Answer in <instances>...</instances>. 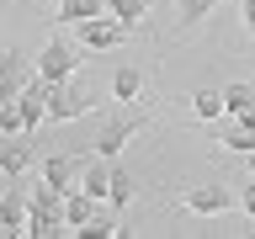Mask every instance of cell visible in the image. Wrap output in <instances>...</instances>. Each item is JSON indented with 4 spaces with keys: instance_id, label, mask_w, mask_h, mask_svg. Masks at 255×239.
I'll use <instances>...</instances> for the list:
<instances>
[{
    "instance_id": "cell-15",
    "label": "cell",
    "mask_w": 255,
    "mask_h": 239,
    "mask_svg": "<svg viewBox=\"0 0 255 239\" xmlns=\"http://www.w3.org/2000/svg\"><path fill=\"white\" fill-rule=\"evenodd\" d=\"M96 218V197H85V191H64V223H69V234H75L80 223H91Z\"/></svg>"
},
{
    "instance_id": "cell-18",
    "label": "cell",
    "mask_w": 255,
    "mask_h": 239,
    "mask_svg": "<svg viewBox=\"0 0 255 239\" xmlns=\"http://www.w3.org/2000/svg\"><path fill=\"white\" fill-rule=\"evenodd\" d=\"M128 202H133V175H128L123 165H112V191H107V207H112V213H123Z\"/></svg>"
},
{
    "instance_id": "cell-2",
    "label": "cell",
    "mask_w": 255,
    "mask_h": 239,
    "mask_svg": "<svg viewBox=\"0 0 255 239\" xmlns=\"http://www.w3.org/2000/svg\"><path fill=\"white\" fill-rule=\"evenodd\" d=\"M75 32H80L75 43L85 48V53H112V48H123V37H128V27H123V21H117V16H112V11L91 16V21H80Z\"/></svg>"
},
{
    "instance_id": "cell-11",
    "label": "cell",
    "mask_w": 255,
    "mask_h": 239,
    "mask_svg": "<svg viewBox=\"0 0 255 239\" xmlns=\"http://www.w3.org/2000/svg\"><path fill=\"white\" fill-rule=\"evenodd\" d=\"M112 165H117V159L91 154V159H85V170H80V191L96 197V202H107V191H112Z\"/></svg>"
},
{
    "instance_id": "cell-7",
    "label": "cell",
    "mask_w": 255,
    "mask_h": 239,
    "mask_svg": "<svg viewBox=\"0 0 255 239\" xmlns=\"http://www.w3.org/2000/svg\"><path fill=\"white\" fill-rule=\"evenodd\" d=\"M27 80H37V59H27L21 48H0V101H16Z\"/></svg>"
},
{
    "instance_id": "cell-17",
    "label": "cell",
    "mask_w": 255,
    "mask_h": 239,
    "mask_svg": "<svg viewBox=\"0 0 255 239\" xmlns=\"http://www.w3.org/2000/svg\"><path fill=\"white\" fill-rule=\"evenodd\" d=\"M218 96H223V117H239L255 101V85L250 80H229V85H218Z\"/></svg>"
},
{
    "instance_id": "cell-13",
    "label": "cell",
    "mask_w": 255,
    "mask_h": 239,
    "mask_svg": "<svg viewBox=\"0 0 255 239\" xmlns=\"http://www.w3.org/2000/svg\"><path fill=\"white\" fill-rule=\"evenodd\" d=\"M27 202H32V213H37V218H64V191L48 186V181L27 191ZM32 213H27V218H32Z\"/></svg>"
},
{
    "instance_id": "cell-3",
    "label": "cell",
    "mask_w": 255,
    "mask_h": 239,
    "mask_svg": "<svg viewBox=\"0 0 255 239\" xmlns=\"http://www.w3.org/2000/svg\"><path fill=\"white\" fill-rule=\"evenodd\" d=\"M96 101H91V91L80 85V80H64V85H53L48 91V122H75V117H85Z\"/></svg>"
},
{
    "instance_id": "cell-26",
    "label": "cell",
    "mask_w": 255,
    "mask_h": 239,
    "mask_svg": "<svg viewBox=\"0 0 255 239\" xmlns=\"http://www.w3.org/2000/svg\"><path fill=\"white\" fill-rule=\"evenodd\" d=\"M234 122H239V127H255V101H250V107H245V112H239Z\"/></svg>"
},
{
    "instance_id": "cell-27",
    "label": "cell",
    "mask_w": 255,
    "mask_h": 239,
    "mask_svg": "<svg viewBox=\"0 0 255 239\" xmlns=\"http://www.w3.org/2000/svg\"><path fill=\"white\" fill-rule=\"evenodd\" d=\"M245 159H250V175H255V149H250V154H245Z\"/></svg>"
},
{
    "instance_id": "cell-20",
    "label": "cell",
    "mask_w": 255,
    "mask_h": 239,
    "mask_svg": "<svg viewBox=\"0 0 255 239\" xmlns=\"http://www.w3.org/2000/svg\"><path fill=\"white\" fill-rule=\"evenodd\" d=\"M175 11H181V27H197L218 11V0H175Z\"/></svg>"
},
{
    "instance_id": "cell-16",
    "label": "cell",
    "mask_w": 255,
    "mask_h": 239,
    "mask_svg": "<svg viewBox=\"0 0 255 239\" xmlns=\"http://www.w3.org/2000/svg\"><path fill=\"white\" fill-rule=\"evenodd\" d=\"M53 11H59V21L80 27V21H91V16L107 11V0H53Z\"/></svg>"
},
{
    "instance_id": "cell-25",
    "label": "cell",
    "mask_w": 255,
    "mask_h": 239,
    "mask_svg": "<svg viewBox=\"0 0 255 239\" xmlns=\"http://www.w3.org/2000/svg\"><path fill=\"white\" fill-rule=\"evenodd\" d=\"M239 207H245V213H250V218H255V175H250V186L239 191Z\"/></svg>"
},
{
    "instance_id": "cell-24",
    "label": "cell",
    "mask_w": 255,
    "mask_h": 239,
    "mask_svg": "<svg viewBox=\"0 0 255 239\" xmlns=\"http://www.w3.org/2000/svg\"><path fill=\"white\" fill-rule=\"evenodd\" d=\"M239 16H245V32L255 37V0H239Z\"/></svg>"
},
{
    "instance_id": "cell-1",
    "label": "cell",
    "mask_w": 255,
    "mask_h": 239,
    "mask_svg": "<svg viewBox=\"0 0 255 239\" xmlns=\"http://www.w3.org/2000/svg\"><path fill=\"white\" fill-rule=\"evenodd\" d=\"M80 64H85V48L53 32V37L43 43V53H37V80H48V85H64V80H75V75H80Z\"/></svg>"
},
{
    "instance_id": "cell-8",
    "label": "cell",
    "mask_w": 255,
    "mask_h": 239,
    "mask_svg": "<svg viewBox=\"0 0 255 239\" xmlns=\"http://www.w3.org/2000/svg\"><path fill=\"white\" fill-rule=\"evenodd\" d=\"M48 91H53L48 80H27V85L16 91V112H21V122H27L32 133L48 122Z\"/></svg>"
},
{
    "instance_id": "cell-22",
    "label": "cell",
    "mask_w": 255,
    "mask_h": 239,
    "mask_svg": "<svg viewBox=\"0 0 255 239\" xmlns=\"http://www.w3.org/2000/svg\"><path fill=\"white\" fill-rule=\"evenodd\" d=\"M27 234L32 239H59V234H69V223H64V218H37V213H32V218H27Z\"/></svg>"
},
{
    "instance_id": "cell-12",
    "label": "cell",
    "mask_w": 255,
    "mask_h": 239,
    "mask_svg": "<svg viewBox=\"0 0 255 239\" xmlns=\"http://www.w3.org/2000/svg\"><path fill=\"white\" fill-rule=\"evenodd\" d=\"M143 91H149V80H143V69L138 64H117L112 69V101H143Z\"/></svg>"
},
{
    "instance_id": "cell-6",
    "label": "cell",
    "mask_w": 255,
    "mask_h": 239,
    "mask_svg": "<svg viewBox=\"0 0 255 239\" xmlns=\"http://www.w3.org/2000/svg\"><path fill=\"white\" fill-rule=\"evenodd\" d=\"M181 207H186V213H197V218H223L229 207H239V197H234L229 186H218V181H213V186L181 191Z\"/></svg>"
},
{
    "instance_id": "cell-5",
    "label": "cell",
    "mask_w": 255,
    "mask_h": 239,
    "mask_svg": "<svg viewBox=\"0 0 255 239\" xmlns=\"http://www.w3.org/2000/svg\"><path fill=\"white\" fill-rule=\"evenodd\" d=\"M37 170V149H32V133H0V175H11V181H21V175Z\"/></svg>"
},
{
    "instance_id": "cell-14",
    "label": "cell",
    "mask_w": 255,
    "mask_h": 239,
    "mask_svg": "<svg viewBox=\"0 0 255 239\" xmlns=\"http://www.w3.org/2000/svg\"><path fill=\"white\" fill-rule=\"evenodd\" d=\"M107 11L117 16L128 32H138L143 21H149V11H154V0H107Z\"/></svg>"
},
{
    "instance_id": "cell-19",
    "label": "cell",
    "mask_w": 255,
    "mask_h": 239,
    "mask_svg": "<svg viewBox=\"0 0 255 239\" xmlns=\"http://www.w3.org/2000/svg\"><path fill=\"white\" fill-rule=\"evenodd\" d=\"M191 117H197V122H218L223 117V96L218 91H197L191 96Z\"/></svg>"
},
{
    "instance_id": "cell-9",
    "label": "cell",
    "mask_w": 255,
    "mask_h": 239,
    "mask_svg": "<svg viewBox=\"0 0 255 239\" xmlns=\"http://www.w3.org/2000/svg\"><path fill=\"white\" fill-rule=\"evenodd\" d=\"M27 213H32V202H27V191H21V186L0 191V234H5V239L27 234Z\"/></svg>"
},
{
    "instance_id": "cell-10",
    "label": "cell",
    "mask_w": 255,
    "mask_h": 239,
    "mask_svg": "<svg viewBox=\"0 0 255 239\" xmlns=\"http://www.w3.org/2000/svg\"><path fill=\"white\" fill-rule=\"evenodd\" d=\"M80 170H85V154H48L43 159V181L59 191H75L80 186Z\"/></svg>"
},
{
    "instance_id": "cell-4",
    "label": "cell",
    "mask_w": 255,
    "mask_h": 239,
    "mask_svg": "<svg viewBox=\"0 0 255 239\" xmlns=\"http://www.w3.org/2000/svg\"><path fill=\"white\" fill-rule=\"evenodd\" d=\"M143 127H149V117H128V112H123V117L101 122V133H96V143H91V149H96V154H107V159H117L128 143L143 133Z\"/></svg>"
},
{
    "instance_id": "cell-23",
    "label": "cell",
    "mask_w": 255,
    "mask_h": 239,
    "mask_svg": "<svg viewBox=\"0 0 255 239\" xmlns=\"http://www.w3.org/2000/svg\"><path fill=\"white\" fill-rule=\"evenodd\" d=\"M223 149H229V154H250L255 149V127H229V133H223Z\"/></svg>"
},
{
    "instance_id": "cell-21",
    "label": "cell",
    "mask_w": 255,
    "mask_h": 239,
    "mask_svg": "<svg viewBox=\"0 0 255 239\" xmlns=\"http://www.w3.org/2000/svg\"><path fill=\"white\" fill-rule=\"evenodd\" d=\"M112 234H123V229H117V218H112V213H107V218L96 213L91 223H80V229H75V239H112Z\"/></svg>"
}]
</instances>
